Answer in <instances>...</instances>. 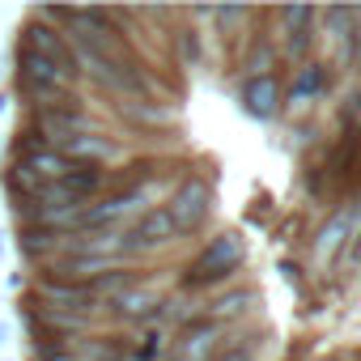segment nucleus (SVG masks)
<instances>
[{"label":"nucleus","mask_w":361,"mask_h":361,"mask_svg":"<svg viewBox=\"0 0 361 361\" xmlns=\"http://www.w3.org/2000/svg\"><path fill=\"white\" fill-rule=\"evenodd\" d=\"M323 94H327V64L310 60V64L293 68V85L285 90V111L289 115H306Z\"/></svg>","instance_id":"4468645a"},{"label":"nucleus","mask_w":361,"mask_h":361,"mask_svg":"<svg viewBox=\"0 0 361 361\" xmlns=\"http://www.w3.org/2000/svg\"><path fill=\"white\" fill-rule=\"evenodd\" d=\"M26 128L39 132L51 149L77 140V136H90V132H106V123L90 111V102L81 94H73L64 106H47V111H30L26 115Z\"/></svg>","instance_id":"20e7f679"},{"label":"nucleus","mask_w":361,"mask_h":361,"mask_svg":"<svg viewBox=\"0 0 361 361\" xmlns=\"http://www.w3.org/2000/svg\"><path fill=\"white\" fill-rule=\"evenodd\" d=\"M60 153L73 161V166H98V170H119L128 157H132V145L111 136V132H90V136H77L68 145H60Z\"/></svg>","instance_id":"1a4fd4ad"},{"label":"nucleus","mask_w":361,"mask_h":361,"mask_svg":"<svg viewBox=\"0 0 361 361\" xmlns=\"http://www.w3.org/2000/svg\"><path fill=\"white\" fill-rule=\"evenodd\" d=\"M0 361H9V357H0Z\"/></svg>","instance_id":"b1692460"},{"label":"nucleus","mask_w":361,"mask_h":361,"mask_svg":"<svg viewBox=\"0 0 361 361\" xmlns=\"http://www.w3.org/2000/svg\"><path fill=\"white\" fill-rule=\"evenodd\" d=\"M247 268V238L238 230H217L183 268L178 276V293H196V298H209L226 285H234Z\"/></svg>","instance_id":"f257e3e1"},{"label":"nucleus","mask_w":361,"mask_h":361,"mask_svg":"<svg viewBox=\"0 0 361 361\" xmlns=\"http://www.w3.org/2000/svg\"><path fill=\"white\" fill-rule=\"evenodd\" d=\"M264 340H268V331H264L259 323H234V327H226L221 353H217L213 361H259Z\"/></svg>","instance_id":"2eb2a0df"},{"label":"nucleus","mask_w":361,"mask_h":361,"mask_svg":"<svg viewBox=\"0 0 361 361\" xmlns=\"http://www.w3.org/2000/svg\"><path fill=\"white\" fill-rule=\"evenodd\" d=\"M174 51L183 56V64H200V56H204V39H200V30H183V35H174Z\"/></svg>","instance_id":"6ab92c4d"},{"label":"nucleus","mask_w":361,"mask_h":361,"mask_svg":"<svg viewBox=\"0 0 361 361\" xmlns=\"http://www.w3.org/2000/svg\"><path fill=\"white\" fill-rule=\"evenodd\" d=\"M272 22L281 30V35H272L281 60L298 64V68L310 64V51L319 43V9H310V5H285V9L272 13Z\"/></svg>","instance_id":"39448f33"},{"label":"nucleus","mask_w":361,"mask_h":361,"mask_svg":"<svg viewBox=\"0 0 361 361\" xmlns=\"http://www.w3.org/2000/svg\"><path fill=\"white\" fill-rule=\"evenodd\" d=\"M26 361H81L77 344H30Z\"/></svg>","instance_id":"a211bd4d"},{"label":"nucleus","mask_w":361,"mask_h":361,"mask_svg":"<svg viewBox=\"0 0 361 361\" xmlns=\"http://www.w3.org/2000/svg\"><path fill=\"white\" fill-rule=\"evenodd\" d=\"M18 43L26 47V51H35L39 60H47V64H56L68 81H85L81 77V64H77V51H73V43L64 39V30H56V26H47L43 18H35V13H26V26H22V35H18Z\"/></svg>","instance_id":"423d86ee"},{"label":"nucleus","mask_w":361,"mask_h":361,"mask_svg":"<svg viewBox=\"0 0 361 361\" xmlns=\"http://www.w3.org/2000/svg\"><path fill=\"white\" fill-rule=\"evenodd\" d=\"M357 217H361V200H357V204H340V209H331V213L319 221V230H314V238H310V259H314L319 268H331V264H340V259L348 255Z\"/></svg>","instance_id":"0eeeda50"},{"label":"nucleus","mask_w":361,"mask_h":361,"mask_svg":"<svg viewBox=\"0 0 361 361\" xmlns=\"http://www.w3.org/2000/svg\"><path fill=\"white\" fill-rule=\"evenodd\" d=\"M238 106L255 119V123H272L285 115V85L281 77H243L238 85Z\"/></svg>","instance_id":"9b49d317"},{"label":"nucleus","mask_w":361,"mask_h":361,"mask_svg":"<svg viewBox=\"0 0 361 361\" xmlns=\"http://www.w3.org/2000/svg\"><path fill=\"white\" fill-rule=\"evenodd\" d=\"M5 340H9V327H5V323H0V348H5Z\"/></svg>","instance_id":"4be33fe9"},{"label":"nucleus","mask_w":361,"mask_h":361,"mask_svg":"<svg viewBox=\"0 0 361 361\" xmlns=\"http://www.w3.org/2000/svg\"><path fill=\"white\" fill-rule=\"evenodd\" d=\"M259 302H264V293L255 285H238L234 281V285H226V289H217V293L204 298V319H213L221 327H234V323H247V314Z\"/></svg>","instance_id":"f8f14e48"},{"label":"nucleus","mask_w":361,"mask_h":361,"mask_svg":"<svg viewBox=\"0 0 361 361\" xmlns=\"http://www.w3.org/2000/svg\"><path fill=\"white\" fill-rule=\"evenodd\" d=\"M340 361H361V357H340Z\"/></svg>","instance_id":"5701e85b"},{"label":"nucleus","mask_w":361,"mask_h":361,"mask_svg":"<svg viewBox=\"0 0 361 361\" xmlns=\"http://www.w3.org/2000/svg\"><path fill=\"white\" fill-rule=\"evenodd\" d=\"M276 64H281V51H276L272 35H255V43L243 51V68H247V77H272Z\"/></svg>","instance_id":"f3484780"},{"label":"nucleus","mask_w":361,"mask_h":361,"mask_svg":"<svg viewBox=\"0 0 361 361\" xmlns=\"http://www.w3.org/2000/svg\"><path fill=\"white\" fill-rule=\"evenodd\" d=\"M221 340H226V327L213 323V319H196L192 327H183L174 340H170V361H213L221 353Z\"/></svg>","instance_id":"ddd939ff"},{"label":"nucleus","mask_w":361,"mask_h":361,"mask_svg":"<svg viewBox=\"0 0 361 361\" xmlns=\"http://www.w3.org/2000/svg\"><path fill=\"white\" fill-rule=\"evenodd\" d=\"M161 302H166V293H161L157 285L140 281V285H128L123 293H115V298L106 302V319L128 323V327H153Z\"/></svg>","instance_id":"9d476101"},{"label":"nucleus","mask_w":361,"mask_h":361,"mask_svg":"<svg viewBox=\"0 0 361 361\" xmlns=\"http://www.w3.org/2000/svg\"><path fill=\"white\" fill-rule=\"evenodd\" d=\"M161 209H166V217H170L178 238H196L200 230H209V221L217 213V188L204 174H183Z\"/></svg>","instance_id":"7ed1b4c3"},{"label":"nucleus","mask_w":361,"mask_h":361,"mask_svg":"<svg viewBox=\"0 0 361 361\" xmlns=\"http://www.w3.org/2000/svg\"><path fill=\"white\" fill-rule=\"evenodd\" d=\"M73 94H77V81H68L56 64H47L35 51H26L22 43H13V98H22L26 111L64 106Z\"/></svg>","instance_id":"f03ea898"},{"label":"nucleus","mask_w":361,"mask_h":361,"mask_svg":"<svg viewBox=\"0 0 361 361\" xmlns=\"http://www.w3.org/2000/svg\"><path fill=\"white\" fill-rule=\"evenodd\" d=\"M9 238H13V234L0 230V268H5V259H9Z\"/></svg>","instance_id":"aec40b11"},{"label":"nucleus","mask_w":361,"mask_h":361,"mask_svg":"<svg viewBox=\"0 0 361 361\" xmlns=\"http://www.w3.org/2000/svg\"><path fill=\"white\" fill-rule=\"evenodd\" d=\"M13 102H18V98H13V90H0V115H5Z\"/></svg>","instance_id":"412c9836"},{"label":"nucleus","mask_w":361,"mask_h":361,"mask_svg":"<svg viewBox=\"0 0 361 361\" xmlns=\"http://www.w3.org/2000/svg\"><path fill=\"white\" fill-rule=\"evenodd\" d=\"M115 115H123L128 123H140V128H166V123H174V106L161 102V98H128V102H115Z\"/></svg>","instance_id":"dca6fc26"},{"label":"nucleus","mask_w":361,"mask_h":361,"mask_svg":"<svg viewBox=\"0 0 361 361\" xmlns=\"http://www.w3.org/2000/svg\"><path fill=\"white\" fill-rule=\"evenodd\" d=\"M174 243H183L174 234V226H170V217H166V209L157 204V209H149V213H140L128 230H123V247H128V259H145V255H161V251H170Z\"/></svg>","instance_id":"6e6552de"}]
</instances>
